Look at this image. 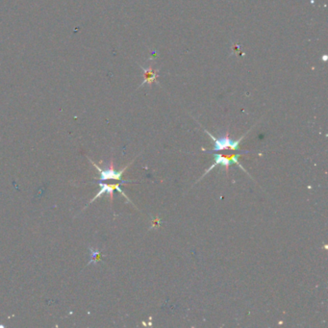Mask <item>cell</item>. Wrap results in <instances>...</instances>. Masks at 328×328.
Wrapping results in <instances>:
<instances>
[{"label":"cell","mask_w":328,"mask_h":328,"mask_svg":"<svg viewBox=\"0 0 328 328\" xmlns=\"http://www.w3.org/2000/svg\"><path fill=\"white\" fill-rule=\"evenodd\" d=\"M204 131L208 134V136L211 138V140L214 141V148L213 150H205L202 148V150L204 152H208V153H213L214 151H223L226 149H230L233 151H239L240 150V142L242 141L243 139L246 138V135L248 134V132L250 130H248L245 135H243L242 137L238 140H232L229 137V130H227V132L225 133V135L223 137L216 138L213 136L209 131L205 130Z\"/></svg>","instance_id":"6da1fadb"},{"label":"cell","mask_w":328,"mask_h":328,"mask_svg":"<svg viewBox=\"0 0 328 328\" xmlns=\"http://www.w3.org/2000/svg\"><path fill=\"white\" fill-rule=\"evenodd\" d=\"M247 153H250V151H241L240 153H234V154H230V155H221V154H214V158H215V163L212 164L205 172L204 174L202 175V177L200 179H202L206 174H208L213 168H215L217 165H223L226 169V172L228 173V166L231 164H237L244 171H246V169L244 168V166H242V164L239 163L238 161V158L243 155V154H247Z\"/></svg>","instance_id":"7a4b0ae2"},{"label":"cell","mask_w":328,"mask_h":328,"mask_svg":"<svg viewBox=\"0 0 328 328\" xmlns=\"http://www.w3.org/2000/svg\"><path fill=\"white\" fill-rule=\"evenodd\" d=\"M89 160H90V162L92 163V164H94V166H95V168L100 172V177H99V181H106V180H116V181H119V182H124V183H127V182H131V181H125V180H122V175H123V172L126 170V168L130 165V164H132L133 163V161L132 162H130L129 164H127V165H125L122 169H120V170H118V171H117V170H115V168H114V161H113V159L111 160V162H110V165H109V168H107V169H101V167L99 166V165H97V164H95L92 159H90L89 158Z\"/></svg>","instance_id":"3957f363"},{"label":"cell","mask_w":328,"mask_h":328,"mask_svg":"<svg viewBox=\"0 0 328 328\" xmlns=\"http://www.w3.org/2000/svg\"><path fill=\"white\" fill-rule=\"evenodd\" d=\"M124 182H118V183H115V184H104V183H101V182H98V185H99V187H100V190H99V191L96 193V195L90 201V203L89 204H91V203H93L95 199H97L100 195H102L103 193H108L110 195V201H111V203L113 202V196H114V191H119L128 201H130L129 200V198L127 197V195L122 191V190L120 189V184H123Z\"/></svg>","instance_id":"277c9868"},{"label":"cell","mask_w":328,"mask_h":328,"mask_svg":"<svg viewBox=\"0 0 328 328\" xmlns=\"http://www.w3.org/2000/svg\"><path fill=\"white\" fill-rule=\"evenodd\" d=\"M141 70H142V72H143V81L141 84L140 87H143V85H152L154 83L158 84V70H153L151 67H149L148 69H145V68H142L141 67Z\"/></svg>","instance_id":"5b68a950"}]
</instances>
